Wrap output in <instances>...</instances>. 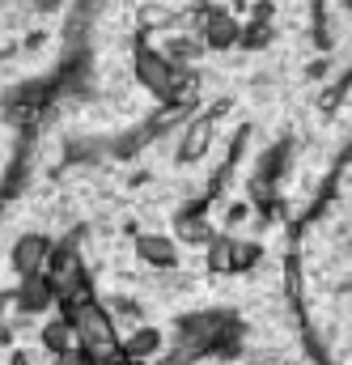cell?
I'll list each match as a JSON object with an SVG mask.
<instances>
[{"label": "cell", "instance_id": "1", "mask_svg": "<svg viewBox=\"0 0 352 365\" xmlns=\"http://www.w3.org/2000/svg\"><path fill=\"white\" fill-rule=\"evenodd\" d=\"M13 268L17 276H38L47 264H51V242L43 238V234H26V238H17L13 242Z\"/></svg>", "mask_w": 352, "mask_h": 365}, {"label": "cell", "instance_id": "2", "mask_svg": "<svg viewBox=\"0 0 352 365\" xmlns=\"http://www.w3.org/2000/svg\"><path fill=\"white\" fill-rule=\"evenodd\" d=\"M51 293H56V284H51L47 276H21V289H17V306H21L26 314H38L43 306H51Z\"/></svg>", "mask_w": 352, "mask_h": 365}, {"label": "cell", "instance_id": "3", "mask_svg": "<svg viewBox=\"0 0 352 365\" xmlns=\"http://www.w3.org/2000/svg\"><path fill=\"white\" fill-rule=\"evenodd\" d=\"M73 336H77V327H73V319H56V323H47V331H43V344L60 357V353H73Z\"/></svg>", "mask_w": 352, "mask_h": 365}, {"label": "cell", "instance_id": "4", "mask_svg": "<svg viewBox=\"0 0 352 365\" xmlns=\"http://www.w3.org/2000/svg\"><path fill=\"white\" fill-rule=\"evenodd\" d=\"M56 365H86V357H81V353H60Z\"/></svg>", "mask_w": 352, "mask_h": 365}, {"label": "cell", "instance_id": "5", "mask_svg": "<svg viewBox=\"0 0 352 365\" xmlns=\"http://www.w3.org/2000/svg\"><path fill=\"white\" fill-rule=\"evenodd\" d=\"M145 255H153V259H162V255H166V242H145Z\"/></svg>", "mask_w": 352, "mask_h": 365}]
</instances>
